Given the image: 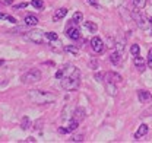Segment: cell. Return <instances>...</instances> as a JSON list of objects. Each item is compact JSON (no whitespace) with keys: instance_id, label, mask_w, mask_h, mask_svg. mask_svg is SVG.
I'll list each match as a JSON object with an SVG mask.
<instances>
[{"instance_id":"1","label":"cell","mask_w":152,"mask_h":143,"mask_svg":"<svg viewBox=\"0 0 152 143\" xmlns=\"http://www.w3.org/2000/svg\"><path fill=\"white\" fill-rule=\"evenodd\" d=\"M28 98L31 102L34 104H50V102H54L56 101V95L50 93V92H45V90H37L32 89L28 92Z\"/></svg>"},{"instance_id":"2","label":"cell","mask_w":152,"mask_h":143,"mask_svg":"<svg viewBox=\"0 0 152 143\" xmlns=\"http://www.w3.org/2000/svg\"><path fill=\"white\" fill-rule=\"evenodd\" d=\"M80 85V72L79 69H75L69 76L61 77V86L66 90H76Z\"/></svg>"},{"instance_id":"3","label":"cell","mask_w":152,"mask_h":143,"mask_svg":"<svg viewBox=\"0 0 152 143\" xmlns=\"http://www.w3.org/2000/svg\"><path fill=\"white\" fill-rule=\"evenodd\" d=\"M130 16L133 18V20L136 22V25H137L140 29H145V31H146V29H149V20L140 13V9H137V10H132Z\"/></svg>"},{"instance_id":"4","label":"cell","mask_w":152,"mask_h":143,"mask_svg":"<svg viewBox=\"0 0 152 143\" xmlns=\"http://www.w3.org/2000/svg\"><path fill=\"white\" fill-rule=\"evenodd\" d=\"M38 80H41V72L38 69H31L26 73L22 74V82L23 83H35Z\"/></svg>"},{"instance_id":"5","label":"cell","mask_w":152,"mask_h":143,"mask_svg":"<svg viewBox=\"0 0 152 143\" xmlns=\"http://www.w3.org/2000/svg\"><path fill=\"white\" fill-rule=\"evenodd\" d=\"M44 36H45V34H42L41 31H29V32L25 34V39L32 41L35 44H41L44 41Z\"/></svg>"},{"instance_id":"6","label":"cell","mask_w":152,"mask_h":143,"mask_svg":"<svg viewBox=\"0 0 152 143\" xmlns=\"http://www.w3.org/2000/svg\"><path fill=\"white\" fill-rule=\"evenodd\" d=\"M91 47H92V50L96 54H102L105 51V44H104V41L99 36H94L91 39Z\"/></svg>"},{"instance_id":"7","label":"cell","mask_w":152,"mask_h":143,"mask_svg":"<svg viewBox=\"0 0 152 143\" xmlns=\"http://www.w3.org/2000/svg\"><path fill=\"white\" fill-rule=\"evenodd\" d=\"M137 96H139V101H140L142 104H149L152 101V93L148 92V90L139 89L137 90Z\"/></svg>"},{"instance_id":"8","label":"cell","mask_w":152,"mask_h":143,"mask_svg":"<svg viewBox=\"0 0 152 143\" xmlns=\"http://www.w3.org/2000/svg\"><path fill=\"white\" fill-rule=\"evenodd\" d=\"M105 82L120 83V82H123V77L118 73H115V72H108V73H105Z\"/></svg>"},{"instance_id":"9","label":"cell","mask_w":152,"mask_h":143,"mask_svg":"<svg viewBox=\"0 0 152 143\" xmlns=\"http://www.w3.org/2000/svg\"><path fill=\"white\" fill-rule=\"evenodd\" d=\"M66 35H67V38L76 41V39L80 38V32H79V29L76 28V25H73V26H69V28L66 29Z\"/></svg>"},{"instance_id":"10","label":"cell","mask_w":152,"mask_h":143,"mask_svg":"<svg viewBox=\"0 0 152 143\" xmlns=\"http://www.w3.org/2000/svg\"><path fill=\"white\" fill-rule=\"evenodd\" d=\"M85 118H86V111H85L83 108L77 107L75 111H73V120H76L77 123H82Z\"/></svg>"},{"instance_id":"11","label":"cell","mask_w":152,"mask_h":143,"mask_svg":"<svg viewBox=\"0 0 152 143\" xmlns=\"http://www.w3.org/2000/svg\"><path fill=\"white\" fill-rule=\"evenodd\" d=\"M148 130H149V127H148L146 124H140V125H139V128H137V131L134 133V139L137 140V139H140V137L146 136Z\"/></svg>"},{"instance_id":"12","label":"cell","mask_w":152,"mask_h":143,"mask_svg":"<svg viewBox=\"0 0 152 143\" xmlns=\"http://www.w3.org/2000/svg\"><path fill=\"white\" fill-rule=\"evenodd\" d=\"M23 22H25V25H28V26H35V25L38 23V18L35 16V15L29 13V15H26V16H25Z\"/></svg>"},{"instance_id":"13","label":"cell","mask_w":152,"mask_h":143,"mask_svg":"<svg viewBox=\"0 0 152 143\" xmlns=\"http://www.w3.org/2000/svg\"><path fill=\"white\" fill-rule=\"evenodd\" d=\"M66 15H67V9H66V7H60L58 10H56V13L53 15V20H54V22H57V20L63 19Z\"/></svg>"},{"instance_id":"14","label":"cell","mask_w":152,"mask_h":143,"mask_svg":"<svg viewBox=\"0 0 152 143\" xmlns=\"http://www.w3.org/2000/svg\"><path fill=\"white\" fill-rule=\"evenodd\" d=\"M133 61H134V66L139 69V70L142 72L145 69V64H146V61L140 57V55H134V58H133Z\"/></svg>"},{"instance_id":"15","label":"cell","mask_w":152,"mask_h":143,"mask_svg":"<svg viewBox=\"0 0 152 143\" xmlns=\"http://www.w3.org/2000/svg\"><path fill=\"white\" fill-rule=\"evenodd\" d=\"M105 89L110 95H115L117 93V88H115V83H111V82H105Z\"/></svg>"},{"instance_id":"16","label":"cell","mask_w":152,"mask_h":143,"mask_svg":"<svg viewBox=\"0 0 152 143\" xmlns=\"http://www.w3.org/2000/svg\"><path fill=\"white\" fill-rule=\"evenodd\" d=\"M82 19H83V15H82L80 12H75V15H73V18L70 20V23H72V25H77V23L82 22Z\"/></svg>"},{"instance_id":"17","label":"cell","mask_w":152,"mask_h":143,"mask_svg":"<svg viewBox=\"0 0 152 143\" xmlns=\"http://www.w3.org/2000/svg\"><path fill=\"white\" fill-rule=\"evenodd\" d=\"M114 48H115V51L118 54H124V48H126V45H124V41H118V42H115V45H114Z\"/></svg>"},{"instance_id":"18","label":"cell","mask_w":152,"mask_h":143,"mask_svg":"<svg viewBox=\"0 0 152 143\" xmlns=\"http://www.w3.org/2000/svg\"><path fill=\"white\" fill-rule=\"evenodd\" d=\"M120 55H121V54H118L117 51H113V53H111V57H110V61L113 63L114 66H117V64L120 63Z\"/></svg>"},{"instance_id":"19","label":"cell","mask_w":152,"mask_h":143,"mask_svg":"<svg viewBox=\"0 0 152 143\" xmlns=\"http://www.w3.org/2000/svg\"><path fill=\"white\" fill-rule=\"evenodd\" d=\"M132 3L136 9H140V10L146 6V0H132Z\"/></svg>"},{"instance_id":"20","label":"cell","mask_w":152,"mask_h":143,"mask_svg":"<svg viewBox=\"0 0 152 143\" xmlns=\"http://www.w3.org/2000/svg\"><path fill=\"white\" fill-rule=\"evenodd\" d=\"M64 51H67V53H72V54H75V55H77V54H79V48H77V47H75V45H66V47H64Z\"/></svg>"},{"instance_id":"21","label":"cell","mask_w":152,"mask_h":143,"mask_svg":"<svg viewBox=\"0 0 152 143\" xmlns=\"http://www.w3.org/2000/svg\"><path fill=\"white\" fill-rule=\"evenodd\" d=\"M31 4H32L35 9H38V10H42V9H44V1H42V0H32Z\"/></svg>"},{"instance_id":"22","label":"cell","mask_w":152,"mask_h":143,"mask_svg":"<svg viewBox=\"0 0 152 143\" xmlns=\"http://www.w3.org/2000/svg\"><path fill=\"white\" fill-rule=\"evenodd\" d=\"M29 125H31V121H29V117H26V115H25V117L22 118V123H20V127H22L23 130H28V128H29Z\"/></svg>"},{"instance_id":"23","label":"cell","mask_w":152,"mask_h":143,"mask_svg":"<svg viewBox=\"0 0 152 143\" xmlns=\"http://www.w3.org/2000/svg\"><path fill=\"white\" fill-rule=\"evenodd\" d=\"M85 28L88 31H91V32H96V29H98V26L95 25L94 22H85Z\"/></svg>"},{"instance_id":"24","label":"cell","mask_w":152,"mask_h":143,"mask_svg":"<svg viewBox=\"0 0 152 143\" xmlns=\"http://www.w3.org/2000/svg\"><path fill=\"white\" fill-rule=\"evenodd\" d=\"M45 38L50 39V41H58V35H57L56 32H47V34H45Z\"/></svg>"},{"instance_id":"25","label":"cell","mask_w":152,"mask_h":143,"mask_svg":"<svg viewBox=\"0 0 152 143\" xmlns=\"http://www.w3.org/2000/svg\"><path fill=\"white\" fill-rule=\"evenodd\" d=\"M77 125H79V123H77L76 120H73V118H72V121H70V123H69V125H67L69 133H70V131H73V130H76V128H77Z\"/></svg>"},{"instance_id":"26","label":"cell","mask_w":152,"mask_h":143,"mask_svg":"<svg viewBox=\"0 0 152 143\" xmlns=\"http://www.w3.org/2000/svg\"><path fill=\"white\" fill-rule=\"evenodd\" d=\"M139 51H140V48H139L137 44H133L132 47H130V53H132L133 55H139Z\"/></svg>"},{"instance_id":"27","label":"cell","mask_w":152,"mask_h":143,"mask_svg":"<svg viewBox=\"0 0 152 143\" xmlns=\"http://www.w3.org/2000/svg\"><path fill=\"white\" fill-rule=\"evenodd\" d=\"M89 66H91L92 69H98V61H96V58H91V60H89Z\"/></svg>"},{"instance_id":"28","label":"cell","mask_w":152,"mask_h":143,"mask_svg":"<svg viewBox=\"0 0 152 143\" xmlns=\"http://www.w3.org/2000/svg\"><path fill=\"white\" fill-rule=\"evenodd\" d=\"M34 128H35V130H41V128H42V120H37L35 124H34Z\"/></svg>"},{"instance_id":"29","label":"cell","mask_w":152,"mask_h":143,"mask_svg":"<svg viewBox=\"0 0 152 143\" xmlns=\"http://www.w3.org/2000/svg\"><path fill=\"white\" fill-rule=\"evenodd\" d=\"M72 142H83V136H82V134L73 136V137H72Z\"/></svg>"},{"instance_id":"30","label":"cell","mask_w":152,"mask_h":143,"mask_svg":"<svg viewBox=\"0 0 152 143\" xmlns=\"http://www.w3.org/2000/svg\"><path fill=\"white\" fill-rule=\"evenodd\" d=\"M148 66L152 69V48L149 50V53H148Z\"/></svg>"},{"instance_id":"31","label":"cell","mask_w":152,"mask_h":143,"mask_svg":"<svg viewBox=\"0 0 152 143\" xmlns=\"http://www.w3.org/2000/svg\"><path fill=\"white\" fill-rule=\"evenodd\" d=\"M86 3H89L91 6H95V7H98V9H101V6L96 3V0H86Z\"/></svg>"},{"instance_id":"32","label":"cell","mask_w":152,"mask_h":143,"mask_svg":"<svg viewBox=\"0 0 152 143\" xmlns=\"http://www.w3.org/2000/svg\"><path fill=\"white\" fill-rule=\"evenodd\" d=\"M26 6H28V3H19V4H16L13 9H15V10H18V9H23V7H26Z\"/></svg>"},{"instance_id":"33","label":"cell","mask_w":152,"mask_h":143,"mask_svg":"<svg viewBox=\"0 0 152 143\" xmlns=\"http://www.w3.org/2000/svg\"><path fill=\"white\" fill-rule=\"evenodd\" d=\"M6 20H9V22H12V23H16V19L13 18V16H9V15L6 16Z\"/></svg>"},{"instance_id":"34","label":"cell","mask_w":152,"mask_h":143,"mask_svg":"<svg viewBox=\"0 0 152 143\" xmlns=\"http://www.w3.org/2000/svg\"><path fill=\"white\" fill-rule=\"evenodd\" d=\"M102 76H105V74H102V73H95V79H98V80H101Z\"/></svg>"},{"instance_id":"35","label":"cell","mask_w":152,"mask_h":143,"mask_svg":"<svg viewBox=\"0 0 152 143\" xmlns=\"http://www.w3.org/2000/svg\"><path fill=\"white\" fill-rule=\"evenodd\" d=\"M149 29H151V35H152V19H149Z\"/></svg>"},{"instance_id":"36","label":"cell","mask_w":152,"mask_h":143,"mask_svg":"<svg viewBox=\"0 0 152 143\" xmlns=\"http://www.w3.org/2000/svg\"><path fill=\"white\" fill-rule=\"evenodd\" d=\"M6 16H7V15H4V13H0V19H6Z\"/></svg>"},{"instance_id":"37","label":"cell","mask_w":152,"mask_h":143,"mask_svg":"<svg viewBox=\"0 0 152 143\" xmlns=\"http://www.w3.org/2000/svg\"><path fill=\"white\" fill-rule=\"evenodd\" d=\"M149 1H151V3H152V0H149Z\"/></svg>"}]
</instances>
